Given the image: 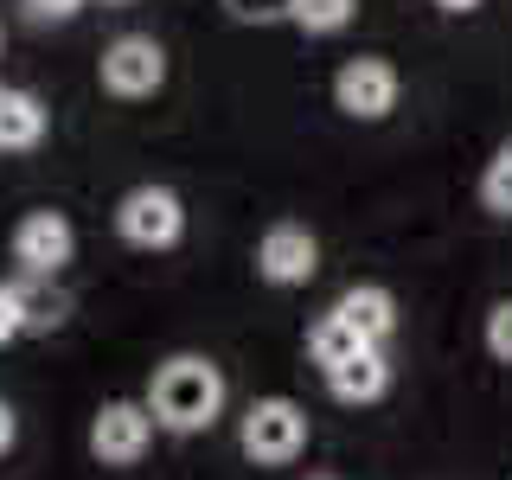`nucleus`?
I'll return each mask as SVG.
<instances>
[{"label":"nucleus","mask_w":512,"mask_h":480,"mask_svg":"<svg viewBox=\"0 0 512 480\" xmlns=\"http://www.w3.org/2000/svg\"><path fill=\"white\" fill-rule=\"evenodd\" d=\"M148 416L154 429H173V436H199L224 416V372L199 352H173L167 365L148 384Z\"/></svg>","instance_id":"obj_1"},{"label":"nucleus","mask_w":512,"mask_h":480,"mask_svg":"<svg viewBox=\"0 0 512 480\" xmlns=\"http://www.w3.org/2000/svg\"><path fill=\"white\" fill-rule=\"evenodd\" d=\"M237 448L256 468H288L308 448V410L295 397H256L244 410V423H237Z\"/></svg>","instance_id":"obj_2"},{"label":"nucleus","mask_w":512,"mask_h":480,"mask_svg":"<svg viewBox=\"0 0 512 480\" xmlns=\"http://www.w3.org/2000/svg\"><path fill=\"white\" fill-rule=\"evenodd\" d=\"M116 231H122V244H135V250H173L186 237L180 192H173V186H135V192H122Z\"/></svg>","instance_id":"obj_3"},{"label":"nucleus","mask_w":512,"mask_h":480,"mask_svg":"<svg viewBox=\"0 0 512 480\" xmlns=\"http://www.w3.org/2000/svg\"><path fill=\"white\" fill-rule=\"evenodd\" d=\"M397 96H404V77H397L391 58L359 52V58H346L340 71H333V103H340L352 122H384L397 109Z\"/></svg>","instance_id":"obj_4"},{"label":"nucleus","mask_w":512,"mask_h":480,"mask_svg":"<svg viewBox=\"0 0 512 480\" xmlns=\"http://www.w3.org/2000/svg\"><path fill=\"white\" fill-rule=\"evenodd\" d=\"M96 77H103L109 96L141 103V96H154L160 84H167V52H160L148 32H122V39L103 52V64H96Z\"/></svg>","instance_id":"obj_5"},{"label":"nucleus","mask_w":512,"mask_h":480,"mask_svg":"<svg viewBox=\"0 0 512 480\" xmlns=\"http://www.w3.org/2000/svg\"><path fill=\"white\" fill-rule=\"evenodd\" d=\"M71 256H77V231H71L64 212H52V205H39V212H26L13 224V263H20V276L52 282Z\"/></svg>","instance_id":"obj_6"},{"label":"nucleus","mask_w":512,"mask_h":480,"mask_svg":"<svg viewBox=\"0 0 512 480\" xmlns=\"http://www.w3.org/2000/svg\"><path fill=\"white\" fill-rule=\"evenodd\" d=\"M154 442V416L148 404H128V397H116V404H103L90 416V455L103 461V468H135L141 455H148Z\"/></svg>","instance_id":"obj_7"},{"label":"nucleus","mask_w":512,"mask_h":480,"mask_svg":"<svg viewBox=\"0 0 512 480\" xmlns=\"http://www.w3.org/2000/svg\"><path fill=\"white\" fill-rule=\"evenodd\" d=\"M314 269H320V237L308 224H269L256 244V276L269 288H301L314 282Z\"/></svg>","instance_id":"obj_8"},{"label":"nucleus","mask_w":512,"mask_h":480,"mask_svg":"<svg viewBox=\"0 0 512 480\" xmlns=\"http://www.w3.org/2000/svg\"><path fill=\"white\" fill-rule=\"evenodd\" d=\"M333 314L346 320L352 333H359L365 346H384L397 333V301H391V288H378V282H359V288H346L340 301H333Z\"/></svg>","instance_id":"obj_9"},{"label":"nucleus","mask_w":512,"mask_h":480,"mask_svg":"<svg viewBox=\"0 0 512 480\" xmlns=\"http://www.w3.org/2000/svg\"><path fill=\"white\" fill-rule=\"evenodd\" d=\"M327 391L340 397V404H378V397L391 391V359H384V346H365L359 359L333 365V372H327Z\"/></svg>","instance_id":"obj_10"},{"label":"nucleus","mask_w":512,"mask_h":480,"mask_svg":"<svg viewBox=\"0 0 512 480\" xmlns=\"http://www.w3.org/2000/svg\"><path fill=\"white\" fill-rule=\"evenodd\" d=\"M45 103L32 90H0V148L7 154H32L45 141Z\"/></svg>","instance_id":"obj_11"},{"label":"nucleus","mask_w":512,"mask_h":480,"mask_svg":"<svg viewBox=\"0 0 512 480\" xmlns=\"http://www.w3.org/2000/svg\"><path fill=\"white\" fill-rule=\"evenodd\" d=\"M13 295H20V327L26 333H52V327H64V314H71V295H64L58 282L20 276V282H13Z\"/></svg>","instance_id":"obj_12"},{"label":"nucleus","mask_w":512,"mask_h":480,"mask_svg":"<svg viewBox=\"0 0 512 480\" xmlns=\"http://www.w3.org/2000/svg\"><path fill=\"white\" fill-rule=\"evenodd\" d=\"M359 352H365V340H359V333H352L346 327V320L340 314H320L314 320V327H308V359L320 365V372H333V365H346V359H359Z\"/></svg>","instance_id":"obj_13"},{"label":"nucleus","mask_w":512,"mask_h":480,"mask_svg":"<svg viewBox=\"0 0 512 480\" xmlns=\"http://www.w3.org/2000/svg\"><path fill=\"white\" fill-rule=\"evenodd\" d=\"M352 13H359V0H295L288 20H295L301 32H314V39H327V32L352 26Z\"/></svg>","instance_id":"obj_14"},{"label":"nucleus","mask_w":512,"mask_h":480,"mask_svg":"<svg viewBox=\"0 0 512 480\" xmlns=\"http://www.w3.org/2000/svg\"><path fill=\"white\" fill-rule=\"evenodd\" d=\"M480 205H487L493 218H512V141H500V154L480 173Z\"/></svg>","instance_id":"obj_15"},{"label":"nucleus","mask_w":512,"mask_h":480,"mask_svg":"<svg viewBox=\"0 0 512 480\" xmlns=\"http://www.w3.org/2000/svg\"><path fill=\"white\" fill-rule=\"evenodd\" d=\"M224 13H231L237 26H269V20H288V7L295 0H218Z\"/></svg>","instance_id":"obj_16"},{"label":"nucleus","mask_w":512,"mask_h":480,"mask_svg":"<svg viewBox=\"0 0 512 480\" xmlns=\"http://www.w3.org/2000/svg\"><path fill=\"white\" fill-rule=\"evenodd\" d=\"M487 352L500 365H512V301H493V314H487Z\"/></svg>","instance_id":"obj_17"},{"label":"nucleus","mask_w":512,"mask_h":480,"mask_svg":"<svg viewBox=\"0 0 512 480\" xmlns=\"http://www.w3.org/2000/svg\"><path fill=\"white\" fill-rule=\"evenodd\" d=\"M20 333V295H13V282H0V346H13Z\"/></svg>","instance_id":"obj_18"},{"label":"nucleus","mask_w":512,"mask_h":480,"mask_svg":"<svg viewBox=\"0 0 512 480\" xmlns=\"http://www.w3.org/2000/svg\"><path fill=\"white\" fill-rule=\"evenodd\" d=\"M32 20H71V13H84V0H26Z\"/></svg>","instance_id":"obj_19"},{"label":"nucleus","mask_w":512,"mask_h":480,"mask_svg":"<svg viewBox=\"0 0 512 480\" xmlns=\"http://www.w3.org/2000/svg\"><path fill=\"white\" fill-rule=\"evenodd\" d=\"M13 442H20V416H13V404L0 397V455H7Z\"/></svg>","instance_id":"obj_20"},{"label":"nucleus","mask_w":512,"mask_h":480,"mask_svg":"<svg viewBox=\"0 0 512 480\" xmlns=\"http://www.w3.org/2000/svg\"><path fill=\"white\" fill-rule=\"evenodd\" d=\"M436 7H442V13H474L480 0H436Z\"/></svg>","instance_id":"obj_21"},{"label":"nucleus","mask_w":512,"mask_h":480,"mask_svg":"<svg viewBox=\"0 0 512 480\" xmlns=\"http://www.w3.org/2000/svg\"><path fill=\"white\" fill-rule=\"evenodd\" d=\"M109 7H128V0H109Z\"/></svg>","instance_id":"obj_22"},{"label":"nucleus","mask_w":512,"mask_h":480,"mask_svg":"<svg viewBox=\"0 0 512 480\" xmlns=\"http://www.w3.org/2000/svg\"><path fill=\"white\" fill-rule=\"evenodd\" d=\"M320 480H327V474H320Z\"/></svg>","instance_id":"obj_23"}]
</instances>
